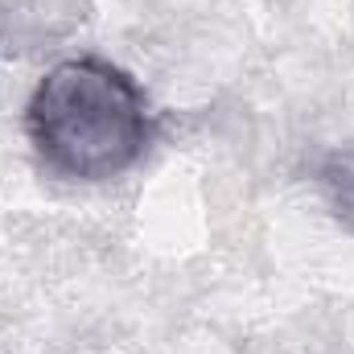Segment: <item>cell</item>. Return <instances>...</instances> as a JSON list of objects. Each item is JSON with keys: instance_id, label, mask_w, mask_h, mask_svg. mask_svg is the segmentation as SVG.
<instances>
[{"instance_id": "2", "label": "cell", "mask_w": 354, "mask_h": 354, "mask_svg": "<svg viewBox=\"0 0 354 354\" xmlns=\"http://www.w3.org/2000/svg\"><path fill=\"white\" fill-rule=\"evenodd\" d=\"M317 185H322L334 218L354 231V157L351 153H330L317 165Z\"/></svg>"}, {"instance_id": "1", "label": "cell", "mask_w": 354, "mask_h": 354, "mask_svg": "<svg viewBox=\"0 0 354 354\" xmlns=\"http://www.w3.org/2000/svg\"><path fill=\"white\" fill-rule=\"evenodd\" d=\"M25 132L46 169L71 181H111L153 145L157 120L140 83L103 58H66L41 75Z\"/></svg>"}]
</instances>
